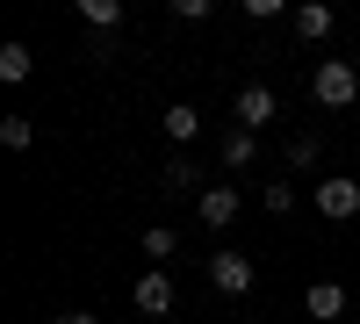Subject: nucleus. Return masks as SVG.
<instances>
[{
	"label": "nucleus",
	"instance_id": "3",
	"mask_svg": "<svg viewBox=\"0 0 360 324\" xmlns=\"http://www.w3.org/2000/svg\"><path fill=\"white\" fill-rule=\"evenodd\" d=\"M209 288H217V296H245L252 288V259L245 252H209Z\"/></svg>",
	"mask_w": 360,
	"mask_h": 324
},
{
	"label": "nucleus",
	"instance_id": "5",
	"mask_svg": "<svg viewBox=\"0 0 360 324\" xmlns=\"http://www.w3.org/2000/svg\"><path fill=\"white\" fill-rule=\"evenodd\" d=\"M130 303H137L144 317H166V310H173V281H166V267H152V274H144V281L130 288Z\"/></svg>",
	"mask_w": 360,
	"mask_h": 324
},
{
	"label": "nucleus",
	"instance_id": "10",
	"mask_svg": "<svg viewBox=\"0 0 360 324\" xmlns=\"http://www.w3.org/2000/svg\"><path fill=\"white\" fill-rule=\"evenodd\" d=\"M159 123H166V137H173V144H188V137L202 130V108H188V101H173V108L159 115Z\"/></svg>",
	"mask_w": 360,
	"mask_h": 324
},
{
	"label": "nucleus",
	"instance_id": "12",
	"mask_svg": "<svg viewBox=\"0 0 360 324\" xmlns=\"http://www.w3.org/2000/svg\"><path fill=\"white\" fill-rule=\"evenodd\" d=\"M217 152H224V166H252L259 137H252V130H224V144H217Z\"/></svg>",
	"mask_w": 360,
	"mask_h": 324
},
{
	"label": "nucleus",
	"instance_id": "16",
	"mask_svg": "<svg viewBox=\"0 0 360 324\" xmlns=\"http://www.w3.org/2000/svg\"><path fill=\"white\" fill-rule=\"evenodd\" d=\"M137 245H144V259H152V267H159V259H166V252H173V231H166V223H159V231H144V238H137Z\"/></svg>",
	"mask_w": 360,
	"mask_h": 324
},
{
	"label": "nucleus",
	"instance_id": "7",
	"mask_svg": "<svg viewBox=\"0 0 360 324\" xmlns=\"http://www.w3.org/2000/svg\"><path fill=\"white\" fill-rule=\"evenodd\" d=\"M288 22H295V37H303V44H324V37H332V8H324V0H303Z\"/></svg>",
	"mask_w": 360,
	"mask_h": 324
},
{
	"label": "nucleus",
	"instance_id": "4",
	"mask_svg": "<svg viewBox=\"0 0 360 324\" xmlns=\"http://www.w3.org/2000/svg\"><path fill=\"white\" fill-rule=\"evenodd\" d=\"M274 115H281V108H274V86H245V94H238V130H252V137H259Z\"/></svg>",
	"mask_w": 360,
	"mask_h": 324
},
{
	"label": "nucleus",
	"instance_id": "15",
	"mask_svg": "<svg viewBox=\"0 0 360 324\" xmlns=\"http://www.w3.org/2000/svg\"><path fill=\"white\" fill-rule=\"evenodd\" d=\"M295 209V188L288 181H266V216H288Z\"/></svg>",
	"mask_w": 360,
	"mask_h": 324
},
{
	"label": "nucleus",
	"instance_id": "1",
	"mask_svg": "<svg viewBox=\"0 0 360 324\" xmlns=\"http://www.w3.org/2000/svg\"><path fill=\"white\" fill-rule=\"evenodd\" d=\"M310 94H317V108H353V94H360L353 58H324V65L310 72Z\"/></svg>",
	"mask_w": 360,
	"mask_h": 324
},
{
	"label": "nucleus",
	"instance_id": "14",
	"mask_svg": "<svg viewBox=\"0 0 360 324\" xmlns=\"http://www.w3.org/2000/svg\"><path fill=\"white\" fill-rule=\"evenodd\" d=\"M29 137H37L29 115H0V144H8V152H29Z\"/></svg>",
	"mask_w": 360,
	"mask_h": 324
},
{
	"label": "nucleus",
	"instance_id": "13",
	"mask_svg": "<svg viewBox=\"0 0 360 324\" xmlns=\"http://www.w3.org/2000/svg\"><path fill=\"white\" fill-rule=\"evenodd\" d=\"M29 72H37L29 44H0V79H29Z\"/></svg>",
	"mask_w": 360,
	"mask_h": 324
},
{
	"label": "nucleus",
	"instance_id": "18",
	"mask_svg": "<svg viewBox=\"0 0 360 324\" xmlns=\"http://www.w3.org/2000/svg\"><path fill=\"white\" fill-rule=\"evenodd\" d=\"M58 324H94V317H86V310H65V317H58Z\"/></svg>",
	"mask_w": 360,
	"mask_h": 324
},
{
	"label": "nucleus",
	"instance_id": "17",
	"mask_svg": "<svg viewBox=\"0 0 360 324\" xmlns=\"http://www.w3.org/2000/svg\"><path fill=\"white\" fill-rule=\"evenodd\" d=\"M288 166H317V137H310V130L288 144Z\"/></svg>",
	"mask_w": 360,
	"mask_h": 324
},
{
	"label": "nucleus",
	"instance_id": "6",
	"mask_svg": "<svg viewBox=\"0 0 360 324\" xmlns=\"http://www.w3.org/2000/svg\"><path fill=\"white\" fill-rule=\"evenodd\" d=\"M195 209H202V223H217V231L238 223V188H224V181H217V188H202V195H195Z\"/></svg>",
	"mask_w": 360,
	"mask_h": 324
},
{
	"label": "nucleus",
	"instance_id": "9",
	"mask_svg": "<svg viewBox=\"0 0 360 324\" xmlns=\"http://www.w3.org/2000/svg\"><path fill=\"white\" fill-rule=\"evenodd\" d=\"M303 310H310V317H324V324L346 317V288H339V281H317L310 296H303Z\"/></svg>",
	"mask_w": 360,
	"mask_h": 324
},
{
	"label": "nucleus",
	"instance_id": "2",
	"mask_svg": "<svg viewBox=\"0 0 360 324\" xmlns=\"http://www.w3.org/2000/svg\"><path fill=\"white\" fill-rule=\"evenodd\" d=\"M317 216L324 223L360 216V181H353V173H324V181H317Z\"/></svg>",
	"mask_w": 360,
	"mask_h": 324
},
{
	"label": "nucleus",
	"instance_id": "11",
	"mask_svg": "<svg viewBox=\"0 0 360 324\" xmlns=\"http://www.w3.org/2000/svg\"><path fill=\"white\" fill-rule=\"evenodd\" d=\"M79 22H86V29H101V37H108V29L123 22V0H79Z\"/></svg>",
	"mask_w": 360,
	"mask_h": 324
},
{
	"label": "nucleus",
	"instance_id": "20",
	"mask_svg": "<svg viewBox=\"0 0 360 324\" xmlns=\"http://www.w3.org/2000/svg\"><path fill=\"white\" fill-rule=\"evenodd\" d=\"M353 324H360V317H353Z\"/></svg>",
	"mask_w": 360,
	"mask_h": 324
},
{
	"label": "nucleus",
	"instance_id": "8",
	"mask_svg": "<svg viewBox=\"0 0 360 324\" xmlns=\"http://www.w3.org/2000/svg\"><path fill=\"white\" fill-rule=\"evenodd\" d=\"M159 188H166V195H195V188H202V166H195V159H166V166H159Z\"/></svg>",
	"mask_w": 360,
	"mask_h": 324
},
{
	"label": "nucleus",
	"instance_id": "19",
	"mask_svg": "<svg viewBox=\"0 0 360 324\" xmlns=\"http://www.w3.org/2000/svg\"><path fill=\"white\" fill-rule=\"evenodd\" d=\"M353 72H360V44H353Z\"/></svg>",
	"mask_w": 360,
	"mask_h": 324
}]
</instances>
